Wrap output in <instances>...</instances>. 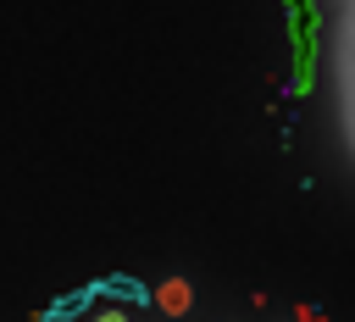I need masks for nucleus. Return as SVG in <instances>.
I'll return each mask as SVG.
<instances>
[{"instance_id":"f257e3e1","label":"nucleus","mask_w":355,"mask_h":322,"mask_svg":"<svg viewBox=\"0 0 355 322\" xmlns=\"http://www.w3.org/2000/svg\"><path fill=\"white\" fill-rule=\"evenodd\" d=\"M327 72H333V89H338V139H344V150L355 161V0L338 6V17H333Z\"/></svg>"},{"instance_id":"39448f33","label":"nucleus","mask_w":355,"mask_h":322,"mask_svg":"<svg viewBox=\"0 0 355 322\" xmlns=\"http://www.w3.org/2000/svg\"><path fill=\"white\" fill-rule=\"evenodd\" d=\"M183 300H189V289H183V283H172V289H161V305H172V311H178Z\"/></svg>"},{"instance_id":"f03ea898","label":"nucleus","mask_w":355,"mask_h":322,"mask_svg":"<svg viewBox=\"0 0 355 322\" xmlns=\"http://www.w3.org/2000/svg\"><path fill=\"white\" fill-rule=\"evenodd\" d=\"M283 17H288V94H311L322 61V0H283Z\"/></svg>"},{"instance_id":"20e7f679","label":"nucleus","mask_w":355,"mask_h":322,"mask_svg":"<svg viewBox=\"0 0 355 322\" xmlns=\"http://www.w3.org/2000/svg\"><path fill=\"white\" fill-rule=\"evenodd\" d=\"M89 305H94V289L83 283V289H72V294H61V300H50V305H44L39 316H44V322H78V316H83Z\"/></svg>"},{"instance_id":"423d86ee","label":"nucleus","mask_w":355,"mask_h":322,"mask_svg":"<svg viewBox=\"0 0 355 322\" xmlns=\"http://www.w3.org/2000/svg\"><path fill=\"white\" fill-rule=\"evenodd\" d=\"M100 322H128V316L122 311H100Z\"/></svg>"},{"instance_id":"0eeeda50","label":"nucleus","mask_w":355,"mask_h":322,"mask_svg":"<svg viewBox=\"0 0 355 322\" xmlns=\"http://www.w3.org/2000/svg\"><path fill=\"white\" fill-rule=\"evenodd\" d=\"M344 6H349V0H344Z\"/></svg>"},{"instance_id":"7ed1b4c3","label":"nucleus","mask_w":355,"mask_h":322,"mask_svg":"<svg viewBox=\"0 0 355 322\" xmlns=\"http://www.w3.org/2000/svg\"><path fill=\"white\" fill-rule=\"evenodd\" d=\"M89 289H94V300H116V305H150V289H144L139 278H122V272L94 278Z\"/></svg>"}]
</instances>
